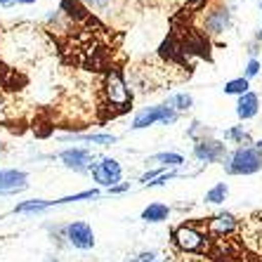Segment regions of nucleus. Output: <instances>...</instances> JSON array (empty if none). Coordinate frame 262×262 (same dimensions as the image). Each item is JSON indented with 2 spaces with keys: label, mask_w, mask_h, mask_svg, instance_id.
Listing matches in <instances>:
<instances>
[{
  "label": "nucleus",
  "mask_w": 262,
  "mask_h": 262,
  "mask_svg": "<svg viewBox=\"0 0 262 262\" xmlns=\"http://www.w3.org/2000/svg\"><path fill=\"white\" fill-rule=\"evenodd\" d=\"M255 40L262 45V26H260V29H257V33H255Z\"/></svg>",
  "instance_id": "obj_27"
},
{
  "label": "nucleus",
  "mask_w": 262,
  "mask_h": 262,
  "mask_svg": "<svg viewBox=\"0 0 262 262\" xmlns=\"http://www.w3.org/2000/svg\"><path fill=\"white\" fill-rule=\"evenodd\" d=\"M180 118L175 109H170L168 104H159V106H146V109L137 111L133 118V130H144V128H151L156 123H163V125H172V123Z\"/></svg>",
  "instance_id": "obj_2"
},
{
  "label": "nucleus",
  "mask_w": 262,
  "mask_h": 262,
  "mask_svg": "<svg viewBox=\"0 0 262 262\" xmlns=\"http://www.w3.org/2000/svg\"><path fill=\"white\" fill-rule=\"evenodd\" d=\"M165 104H168L170 109H175L177 114H182V111H189L191 106H194V97H191L189 92H175V95L168 97Z\"/></svg>",
  "instance_id": "obj_18"
},
{
  "label": "nucleus",
  "mask_w": 262,
  "mask_h": 262,
  "mask_svg": "<svg viewBox=\"0 0 262 262\" xmlns=\"http://www.w3.org/2000/svg\"><path fill=\"white\" fill-rule=\"evenodd\" d=\"M130 262H137V260H130Z\"/></svg>",
  "instance_id": "obj_33"
},
{
  "label": "nucleus",
  "mask_w": 262,
  "mask_h": 262,
  "mask_svg": "<svg viewBox=\"0 0 262 262\" xmlns=\"http://www.w3.org/2000/svg\"><path fill=\"white\" fill-rule=\"evenodd\" d=\"M14 3H24V5H31V3H36V0H14Z\"/></svg>",
  "instance_id": "obj_28"
},
{
  "label": "nucleus",
  "mask_w": 262,
  "mask_h": 262,
  "mask_svg": "<svg viewBox=\"0 0 262 262\" xmlns=\"http://www.w3.org/2000/svg\"><path fill=\"white\" fill-rule=\"evenodd\" d=\"M260 12H262V0H260Z\"/></svg>",
  "instance_id": "obj_32"
},
{
  "label": "nucleus",
  "mask_w": 262,
  "mask_h": 262,
  "mask_svg": "<svg viewBox=\"0 0 262 262\" xmlns=\"http://www.w3.org/2000/svg\"><path fill=\"white\" fill-rule=\"evenodd\" d=\"M201 130H203V125L199 121H194V123H191V128L187 130V135H189V137H194V140H199V133H201Z\"/></svg>",
  "instance_id": "obj_24"
},
{
  "label": "nucleus",
  "mask_w": 262,
  "mask_h": 262,
  "mask_svg": "<svg viewBox=\"0 0 262 262\" xmlns=\"http://www.w3.org/2000/svg\"><path fill=\"white\" fill-rule=\"evenodd\" d=\"M260 114V95L257 92H246L241 97H236V116L238 121H253Z\"/></svg>",
  "instance_id": "obj_12"
},
{
  "label": "nucleus",
  "mask_w": 262,
  "mask_h": 262,
  "mask_svg": "<svg viewBox=\"0 0 262 262\" xmlns=\"http://www.w3.org/2000/svg\"><path fill=\"white\" fill-rule=\"evenodd\" d=\"M50 201H45V199H31V201H24V203H19V206H14V213L19 215H38V213H43V210H48Z\"/></svg>",
  "instance_id": "obj_17"
},
{
  "label": "nucleus",
  "mask_w": 262,
  "mask_h": 262,
  "mask_svg": "<svg viewBox=\"0 0 262 262\" xmlns=\"http://www.w3.org/2000/svg\"><path fill=\"white\" fill-rule=\"evenodd\" d=\"M90 175L92 180L99 184V187H116L121 184V177H123V168L116 159H102L99 163H92L90 165Z\"/></svg>",
  "instance_id": "obj_6"
},
{
  "label": "nucleus",
  "mask_w": 262,
  "mask_h": 262,
  "mask_svg": "<svg viewBox=\"0 0 262 262\" xmlns=\"http://www.w3.org/2000/svg\"><path fill=\"white\" fill-rule=\"evenodd\" d=\"M222 137H225L227 142H234V144H238V146L255 144V142H253V137H250V133H248V128H246V125H232V128H227L225 133H222Z\"/></svg>",
  "instance_id": "obj_14"
},
{
  "label": "nucleus",
  "mask_w": 262,
  "mask_h": 262,
  "mask_svg": "<svg viewBox=\"0 0 262 262\" xmlns=\"http://www.w3.org/2000/svg\"><path fill=\"white\" fill-rule=\"evenodd\" d=\"M64 238L78 250L95 248V232H92V227L88 225V222H83V220H76V222L64 227Z\"/></svg>",
  "instance_id": "obj_7"
},
{
  "label": "nucleus",
  "mask_w": 262,
  "mask_h": 262,
  "mask_svg": "<svg viewBox=\"0 0 262 262\" xmlns=\"http://www.w3.org/2000/svg\"><path fill=\"white\" fill-rule=\"evenodd\" d=\"M168 217H170V208L161 201L149 203V206L142 210V220H144L146 225H159V222H165Z\"/></svg>",
  "instance_id": "obj_13"
},
{
  "label": "nucleus",
  "mask_w": 262,
  "mask_h": 262,
  "mask_svg": "<svg viewBox=\"0 0 262 262\" xmlns=\"http://www.w3.org/2000/svg\"><path fill=\"white\" fill-rule=\"evenodd\" d=\"M227 144L222 140H215V137H199L194 142V159L199 163L208 165V163H222L227 156Z\"/></svg>",
  "instance_id": "obj_4"
},
{
  "label": "nucleus",
  "mask_w": 262,
  "mask_h": 262,
  "mask_svg": "<svg viewBox=\"0 0 262 262\" xmlns=\"http://www.w3.org/2000/svg\"><path fill=\"white\" fill-rule=\"evenodd\" d=\"M255 146H257V149H260V151H262V137H260V140L255 142Z\"/></svg>",
  "instance_id": "obj_30"
},
{
  "label": "nucleus",
  "mask_w": 262,
  "mask_h": 262,
  "mask_svg": "<svg viewBox=\"0 0 262 262\" xmlns=\"http://www.w3.org/2000/svg\"><path fill=\"white\" fill-rule=\"evenodd\" d=\"M151 163H159L163 170H175V168L184 165V156L177 151H161L156 156H151Z\"/></svg>",
  "instance_id": "obj_15"
},
{
  "label": "nucleus",
  "mask_w": 262,
  "mask_h": 262,
  "mask_svg": "<svg viewBox=\"0 0 262 262\" xmlns=\"http://www.w3.org/2000/svg\"><path fill=\"white\" fill-rule=\"evenodd\" d=\"M106 95H109V102L116 104V106H125L130 102V90L118 71L109 73V78H106Z\"/></svg>",
  "instance_id": "obj_11"
},
{
  "label": "nucleus",
  "mask_w": 262,
  "mask_h": 262,
  "mask_svg": "<svg viewBox=\"0 0 262 262\" xmlns=\"http://www.w3.org/2000/svg\"><path fill=\"white\" fill-rule=\"evenodd\" d=\"M29 187V175L24 170H0V194H19Z\"/></svg>",
  "instance_id": "obj_10"
},
{
  "label": "nucleus",
  "mask_w": 262,
  "mask_h": 262,
  "mask_svg": "<svg viewBox=\"0 0 262 262\" xmlns=\"http://www.w3.org/2000/svg\"><path fill=\"white\" fill-rule=\"evenodd\" d=\"M83 140L92 142V144H99V146H109L116 142V135H85Z\"/></svg>",
  "instance_id": "obj_22"
},
{
  "label": "nucleus",
  "mask_w": 262,
  "mask_h": 262,
  "mask_svg": "<svg viewBox=\"0 0 262 262\" xmlns=\"http://www.w3.org/2000/svg\"><path fill=\"white\" fill-rule=\"evenodd\" d=\"M130 191V182H123V184H116V187H111L109 194H125Z\"/></svg>",
  "instance_id": "obj_25"
},
{
  "label": "nucleus",
  "mask_w": 262,
  "mask_h": 262,
  "mask_svg": "<svg viewBox=\"0 0 262 262\" xmlns=\"http://www.w3.org/2000/svg\"><path fill=\"white\" fill-rule=\"evenodd\" d=\"M225 95H232V97H241L246 92H250V80L244 78V76H238V78H232L225 83Z\"/></svg>",
  "instance_id": "obj_19"
},
{
  "label": "nucleus",
  "mask_w": 262,
  "mask_h": 262,
  "mask_svg": "<svg viewBox=\"0 0 262 262\" xmlns=\"http://www.w3.org/2000/svg\"><path fill=\"white\" fill-rule=\"evenodd\" d=\"M99 191L97 189H88V191H78V194L64 196V199H55L50 201V206H64V203H76V201H85V199H97Z\"/></svg>",
  "instance_id": "obj_20"
},
{
  "label": "nucleus",
  "mask_w": 262,
  "mask_h": 262,
  "mask_svg": "<svg viewBox=\"0 0 262 262\" xmlns=\"http://www.w3.org/2000/svg\"><path fill=\"white\" fill-rule=\"evenodd\" d=\"M260 73H262V61L260 59H248V64H246V69H244V78L253 80V78H257Z\"/></svg>",
  "instance_id": "obj_21"
},
{
  "label": "nucleus",
  "mask_w": 262,
  "mask_h": 262,
  "mask_svg": "<svg viewBox=\"0 0 262 262\" xmlns=\"http://www.w3.org/2000/svg\"><path fill=\"white\" fill-rule=\"evenodd\" d=\"M236 229H238V217L234 213H227V210L215 213L213 217H208V222H206V234L217 236V238L232 236Z\"/></svg>",
  "instance_id": "obj_8"
},
{
  "label": "nucleus",
  "mask_w": 262,
  "mask_h": 262,
  "mask_svg": "<svg viewBox=\"0 0 262 262\" xmlns=\"http://www.w3.org/2000/svg\"><path fill=\"white\" fill-rule=\"evenodd\" d=\"M257 52H260V43H257V40H253V43L248 45V55H250V59H257Z\"/></svg>",
  "instance_id": "obj_26"
},
{
  "label": "nucleus",
  "mask_w": 262,
  "mask_h": 262,
  "mask_svg": "<svg viewBox=\"0 0 262 262\" xmlns=\"http://www.w3.org/2000/svg\"><path fill=\"white\" fill-rule=\"evenodd\" d=\"M59 159H61V163L67 165V168H71V170L85 172V170H90V165H92V151L90 149L73 146V149H64V151L59 154Z\"/></svg>",
  "instance_id": "obj_9"
},
{
  "label": "nucleus",
  "mask_w": 262,
  "mask_h": 262,
  "mask_svg": "<svg viewBox=\"0 0 262 262\" xmlns=\"http://www.w3.org/2000/svg\"><path fill=\"white\" fill-rule=\"evenodd\" d=\"M135 260H137V262H154V260H159V257H156V253H154V250H144V253H140Z\"/></svg>",
  "instance_id": "obj_23"
},
{
  "label": "nucleus",
  "mask_w": 262,
  "mask_h": 262,
  "mask_svg": "<svg viewBox=\"0 0 262 262\" xmlns=\"http://www.w3.org/2000/svg\"><path fill=\"white\" fill-rule=\"evenodd\" d=\"M229 29H232V12H229V7L222 5V3L208 7L206 17H203V31L208 36H225Z\"/></svg>",
  "instance_id": "obj_5"
},
{
  "label": "nucleus",
  "mask_w": 262,
  "mask_h": 262,
  "mask_svg": "<svg viewBox=\"0 0 262 262\" xmlns=\"http://www.w3.org/2000/svg\"><path fill=\"white\" fill-rule=\"evenodd\" d=\"M227 196H229V187H227V182H217L206 191L203 201L210 203V206H222V203L227 201Z\"/></svg>",
  "instance_id": "obj_16"
},
{
  "label": "nucleus",
  "mask_w": 262,
  "mask_h": 262,
  "mask_svg": "<svg viewBox=\"0 0 262 262\" xmlns=\"http://www.w3.org/2000/svg\"><path fill=\"white\" fill-rule=\"evenodd\" d=\"M222 168H225L227 175L241 177V175H255L262 170V151L255 144L248 146H236L225 156L222 161Z\"/></svg>",
  "instance_id": "obj_1"
},
{
  "label": "nucleus",
  "mask_w": 262,
  "mask_h": 262,
  "mask_svg": "<svg viewBox=\"0 0 262 262\" xmlns=\"http://www.w3.org/2000/svg\"><path fill=\"white\" fill-rule=\"evenodd\" d=\"M154 262H168V260H154Z\"/></svg>",
  "instance_id": "obj_31"
},
{
  "label": "nucleus",
  "mask_w": 262,
  "mask_h": 262,
  "mask_svg": "<svg viewBox=\"0 0 262 262\" xmlns=\"http://www.w3.org/2000/svg\"><path fill=\"white\" fill-rule=\"evenodd\" d=\"M14 0H0V5H12Z\"/></svg>",
  "instance_id": "obj_29"
},
{
  "label": "nucleus",
  "mask_w": 262,
  "mask_h": 262,
  "mask_svg": "<svg viewBox=\"0 0 262 262\" xmlns=\"http://www.w3.org/2000/svg\"><path fill=\"white\" fill-rule=\"evenodd\" d=\"M172 244L182 253H199L206 246V232L199 229L194 222H184L172 229Z\"/></svg>",
  "instance_id": "obj_3"
}]
</instances>
